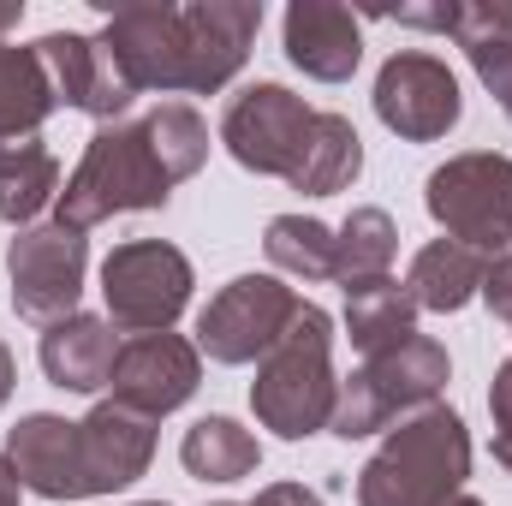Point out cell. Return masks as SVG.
<instances>
[{"label": "cell", "mask_w": 512, "mask_h": 506, "mask_svg": "<svg viewBox=\"0 0 512 506\" xmlns=\"http://www.w3.org/2000/svg\"><path fill=\"white\" fill-rule=\"evenodd\" d=\"M18 471H12V459H0V506H18Z\"/></svg>", "instance_id": "34"}, {"label": "cell", "mask_w": 512, "mask_h": 506, "mask_svg": "<svg viewBox=\"0 0 512 506\" xmlns=\"http://www.w3.org/2000/svg\"><path fill=\"white\" fill-rule=\"evenodd\" d=\"M173 197V179L167 167L155 161L149 149V131L143 126H102L90 137L78 173L66 179L60 191V221L90 233L96 221L108 215H126V209H161Z\"/></svg>", "instance_id": "3"}, {"label": "cell", "mask_w": 512, "mask_h": 506, "mask_svg": "<svg viewBox=\"0 0 512 506\" xmlns=\"http://www.w3.org/2000/svg\"><path fill=\"white\" fill-rule=\"evenodd\" d=\"M358 167H364V143H358L352 120L346 114H316V126L304 137V155H298L286 185L304 191V197H334L358 179Z\"/></svg>", "instance_id": "20"}, {"label": "cell", "mask_w": 512, "mask_h": 506, "mask_svg": "<svg viewBox=\"0 0 512 506\" xmlns=\"http://www.w3.org/2000/svg\"><path fill=\"white\" fill-rule=\"evenodd\" d=\"M376 114L405 143H435L459 126V78L435 54H393L376 78Z\"/></svg>", "instance_id": "12"}, {"label": "cell", "mask_w": 512, "mask_h": 506, "mask_svg": "<svg viewBox=\"0 0 512 506\" xmlns=\"http://www.w3.org/2000/svg\"><path fill=\"white\" fill-rule=\"evenodd\" d=\"M298 292L280 286L274 274H239L233 286H221L209 298V310L197 316V352H209L215 364H251L280 346V334L298 316Z\"/></svg>", "instance_id": "7"}, {"label": "cell", "mask_w": 512, "mask_h": 506, "mask_svg": "<svg viewBox=\"0 0 512 506\" xmlns=\"http://www.w3.org/2000/svg\"><path fill=\"white\" fill-rule=\"evenodd\" d=\"M54 90L48 72L36 60V48H6L0 42V137H36V126L54 114Z\"/></svg>", "instance_id": "24"}, {"label": "cell", "mask_w": 512, "mask_h": 506, "mask_svg": "<svg viewBox=\"0 0 512 506\" xmlns=\"http://www.w3.org/2000/svg\"><path fill=\"white\" fill-rule=\"evenodd\" d=\"M102 292L120 334H161L191 298V262L161 239H131L102 262Z\"/></svg>", "instance_id": "8"}, {"label": "cell", "mask_w": 512, "mask_h": 506, "mask_svg": "<svg viewBox=\"0 0 512 506\" xmlns=\"http://www.w3.org/2000/svg\"><path fill=\"white\" fill-rule=\"evenodd\" d=\"M149 149H155V161L167 167V179L179 185V179H191L197 167H203V155H209V126L185 108V102H167V108H155L149 120Z\"/></svg>", "instance_id": "27"}, {"label": "cell", "mask_w": 512, "mask_h": 506, "mask_svg": "<svg viewBox=\"0 0 512 506\" xmlns=\"http://www.w3.org/2000/svg\"><path fill=\"white\" fill-rule=\"evenodd\" d=\"M6 459L18 471L24 489H36L42 501H90V477H84V447H78V423L66 417H24L6 441Z\"/></svg>", "instance_id": "14"}, {"label": "cell", "mask_w": 512, "mask_h": 506, "mask_svg": "<svg viewBox=\"0 0 512 506\" xmlns=\"http://www.w3.org/2000/svg\"><path fill=\"white\" fill-rule=\"evenodd\" d=\"M387 18H399V24H417V30H459V6H399V12H387Z\"/></svg>", "instance_id": "31"}, {"label": "cell", "mask_w": 512, "mask_h": 506, "mask_svg": "<svg viewBox=\"0 0 512 506\" xmlns=\"http://www.w3.org/2000/svg\"><path fill=\"white\" fill-rule=\"evenodd\" d=\"M268 262L298 280H334V233L310 215H274L268 221Z\"/></svg>", "instance_id": "26"}, {"label": "cell", "mask_w": 512, "mask_h": 506, "mask_svg": "<svg viewBox=\"0 0 512 506\" xmlns=\"http://www.w3.org/2000/svg\"><path fill=\"white\" fill-rule=\"evenodd\" d=\"M6 393H12V352L0 346V405H6Z\"/></svg>", "instance_id": "36"}, {"label": "cell", "mask_w": 512, "mask_h": 506, "mask_svg": "<svg viewBox=\"0 0 512 506\" xmlns=\"http://www.w3.org/2000/svg\"><path fill=\"white\" fill-rule=\"evenodd\" d=\"M131 90H191V36L185 6H120L96 36Z\"/></svg>", "instance_id": "9"}, {"label": "cell", "mask_w": 512, "mask_h": 506, "mask_svg": "<svg viewBox=\"0 0 512 506\" xmlns=\"http://www.w3.org/2000/svg\"><path fill=\"white\" fill-rule=\"evenodd\" d=\"M465 54H471L477 78L489 84V96L507 108V120H512V42H483V48H465Z\"/></svg>", "instance_id": "29"}, {"label": "cell", "mask_w": 512, "mask_h": 506, "mask_svg": "<svg viewBox=\"0 0 512 506\" xmlns=\"http://www.w3.org/2000/svg\"><path fill=\"white\" fill-rule=\"evenodd\" d=\"M495 459H501V465L512 471V441H501V435H495Z\"/></svg>", "instance_id": "37"}, {"label": "cell", "mask_w": 512, "mask_h": 506, "mask_svg": "<svg viewBox=\"0 0 512 506\" xmlns=\"http://www.w3.org/2000/svg\"><path fill=\"white\" fill-rule=\"evenodd\" d=\"M18 18H24V6H18V0H0V36L18 30Z\"/></svg>", "instance_id": "35"}, {"label": "cell", "mask_w": 512, "mask_h": 506, "mask_svg": "<svg viewBox=\"0 0 512 506\" xmlns=\"http://www.w3.org/2000/svg\"><path fill=\"white\" fill-rule=\"evenodd\" d=\"M54 191H60V161L42 149V137H0V221L24 227Z\"/></svg>", "instance_id": "22"}, {"label": "cell", "mask_w": 512, "mask_h": 506, "mask_svg": "<svg viewBox=\"0 0 512 506\" xmlns=\"http://www.w3.org/2000/svg\"><path fill=\"white\" fill-rule=\"evenodd\" d=\"M286 60L322 84H340L358 72L364 60V30L352 18V6H334V0H298L286 12Z\"/></svg>", "instance_id": "15"}, {"label": "cell", "mask_w": 512, "mask_h": 506, "mask_svg": "<svg viewBox=\"0 0 512 506\" xmlns=\"http://www.w3.org/2000/svg\"><path fill=\"white\" fill-rule=\"evenodd\" d=\"M447 506H483V501H471V495H459V501H447Z\"/></svg>", "instance_id": "38"}, {"label": "cell", "mask_w": 512, "mask_h": 506, "mask_svg": "<svg viewBox=\"0 0 512 506\" xmlns=\"http://www.w3.org/2000/svg\"><path fill=\"white\" fill-rule=\"evenodd\" d=\"M179 459L203 483H239V477H251L256 465H262V447H256L251 429H239L233 417H203V423L185 429Z\"/></svg>", "instance_id": "23"}, {"label": "cell", "mask_w": 512, "mask_h": 506, "mask_svg": "<svg viewBox=\"0 0 512 506\" xmlns=\"http://www.w3.org/2000/svg\"><path fill=\"white\" fill-rule=\"evenodd\" d=\"M197 376H203V364H197V346L191 340H179V334H131L120 340V358H114V405H126L137 417H167V411H179L191 393H197Z\"/></svg>", "instance_id": "11"}, {"label": "cell", "mask_w": 512, "mask_h": 506, "mask_svg": "<svg viewBox=\"0 0 512 506\" xmlns=\"http://www.w3.org/2000/svg\"><path fill=\"white\" fill-rule=\"evenodd\" d=\"M251 506H322V501H316L304 483H274V489H262Z\"/></svg>", "instance_id": "33"}, {"label": "cell", "mask_w": 512, "mask_h": 506, "mask_svg": "<svg viewBox=\"0 0 512 506\" xmlns=\"http://www.w3.org/2000/svg\"><path fill=\"white\" fill-rule=\"evenodd\" d=\"M393 221L387 209H352V221L334 233V280L340 286H358V280H382L387 262H393Z\"/></svg>", "instance_id": "25"}, {"label": "cell", "mask_w": 512, "mask_h": 506, "mask_svg": "<svg viewBox=\"0 0 512 506\" xmlns=\"http://www.w3.org/2000/svg\"><path fill=\"white\" fill-rule=\"evenodd\" d=\"M78 447H84V477H90V495H108V489H126L149 471V453H155V429L149 417H137L126 405H96L84 423H78Z\"/></svg>", "instance_id": "16"}, {"label": "cell", "mask_w": 512, "mask_h": 506, "mask_svg": "<svg viewBox=\"0 0 512 506\" xmlns=\"http://www.w3.org/2000/svg\"><path fill=\"white\" fill-rule=\"evenodd\" d=\"M441 387H447V346L411 334L405 346H393V352H382V358H364L358 376L340 381V399H334L328 429L346 435V441L376 435V429H387L399 411L429 405Z\"/></svg>", "instance_id": "4"}, {"label": "cell", "mask_w": 512, "mask_h": 506, "mask_svg": "<svg viewBox=\"0 0 512 506\" xmlns=\"http://www.w3.org/2000/svg\"><path fill=\"white\" fill-rule=\"evenodd\" d=\"M465 48H483V42H512V6H459V30H453Z\"/></svg>", "instance_id": "28"}, {"label": "cell", "mask_w": 512, "mask_h": 506, "mask_svg": "<svg viewBox=\"0 0 512 506\" xmlns=\"http://www.w3.org/2000/svg\"><path fill=\"white\" fill-rule=\"evenodd\" d=\"M114 358H120V334L102 322V316H66L42 334V370L54 387L66 393H96L114 376Z\"/></svg>", "instance_id": "18"}, {"label": "cell", "mask_w": 512, "mask_h": 506, "mask_svg": "<svg viewBox=\"0 0 512 506\" xmlns=\"http://www.w3.org/2000/svg\"><path fill=\"white\" fill-rule=\"evenodd\" d=\"M256 24H262V6H245V0H203V6H185L191 90H221V84L245 66Z\"/></svg>", "instance_id": "17"}, {"label": "cell", "mask_w": 512, "mask_h": 506, "mask_svg": "<svg viewBox=\"0 0 512 506\" xmlns=\"http://www.w3.org/2000/svg\"><path fill=\"white\" fill-rule=\"evenodd\" d=\"M417 298L382 274V280H358V286H346V334H352V346L364 352V358H382L393 346H405L417 328Z\"/></svg>", "instance_id": "19"}, {"label": "cell", "mask_w": 512, "mask_h": 506, "mask_svg": "<svg viewBox=\"0 0 512 506\" xmlns=\"http://www.w3.org/2000/svg\"><path fill=\"white\" fill-rule=\"evenodd\" d=\"M328 316L316 304H298L292 328L280 334V346L262 358L256 370V387H251V405L256 417L286 435V441H304L316 429H328L334 417V399H340V381L328 370Z\"/></svg>", "instance_id": "2"}, {"label": "cell", "mask_w": 512, "mask_h": 506, "mask_svg": "<svg viewBox=\"0 0 512 506\" xmlns=\"http://www.w3.org/2000/svg\"><path fill=\"white\" fill-rule=\"evenodd\" d=\"M471 471V435L453 411L423 405L382 441L358 477V506H447Z\"/></svg>", "instance_id": "1"}, {"label": "cell", "mask_w": 512, "mask_h": 506, "mask_svg": "<svg viewBox=\"0 0 512 506\" xmlns=\"http://www.w3.org/2000/svg\"><path fill=\"white\" fill-rule=\"evenodd\" d=\"M483 274H489V256L465 251L453 239H435L417 251L405 292L417 298V310H465L471 292H483Z\"/></svg>", "instance_id": "21"}, {"label": "cell", "mask_w": 512, "mask_h": 506, "mask_svg": "<svg viewBox=\"0 0 512 506\" xmlns=\"http://www.w3.org/2000/svg\"><path fill=\"white\" fill-rule=\"evenodd\" d=\"M310 126H316V114L304 108V96H292L280 84H251L245 96H233V108L221 120V137H227L233 161H245L251 173L292 179Z\"/></svg>", "instance_id": "10"}, {"label": "cell", "mask_w": 512, "mask_h": 506, "mask_svg": "<svg viewBox=\"0 0 512 506\" xmlns=\"http://www.w3.org/2000/svg\"><path fill=\"white\" fill-rule=\"evenodd\" d=\"M489 411H495V435L512 441V358L501 364V376H495V387H489Z\"/></svg>", "instance_id": "32"}, {"label": "cell", "mask_w": 512, "mask_h": 506, "mask_svg": "<svg viewBox=\"0 0 512 506\" xmlns=\"http://www.w3.org/2000/svg\"><path fill=\"white\" fill-rule=\"evenodd\" d=\"M84 233L66 221L48 227H24L6 245V274H12V310L36 328H54L66 316H78V292H84Z\"/></svg>", "instance_id": "6"}, {"label": "cell", "mask_w": 512, "mask_h": 506, "mask_svg": "<svg viewBox=\"0 0 512 506\" xmlns=\"http://www.w3.org/2000/svg\"><path fill=\"white\" fill-rule=\"evenodd\" d=\"M36 60L48 72L54 102H66V108H84L96 120H120L131 102H137V90L120 78L114 54L102 42H90V36H42L36 42Z\"/></svg>", "instance_id": "13"}, {"label": "cell", "mask_w": 512, "mask_h": 506, "mask_svg": "<svg viewBox=\"0 0 512 506\" xmlns=\"http://www.w3.org/2000/svg\"><path fill=\"white\" fill-rule=\"evenodd\" d=\"M429 215L453 245L489 256L512 245V161L507 155H459L429 173Z\"/></svg>", "instance_id": "5"}, {"label": "cell", "mask_w": 512, "mask_h": 506, "mask_svg": "<svg viewBox=\"0 0 512 506\" xmlns=\"http://www.w3.org/2000/svg\"><path fill=\"white\" fill-rule=\"evenodd\" d=\"M143 506H161V501H143Z\"/></svg>", "instance_id": "39"}, {"label": "cell", "mask_w": 512, "mask_h": 506, "mask_svg": "<svg viewBox=\"0 0 512 506\" xmlns=\"http://www.w3.org/2000/svg\"><path fill=\"white\" fill-rule=\"evenodd\" d=\"M483 298H489V310L512 322V256H495L489 262V274H483Z\"/></svg>", "instance_id": "30"}]
</instances>
